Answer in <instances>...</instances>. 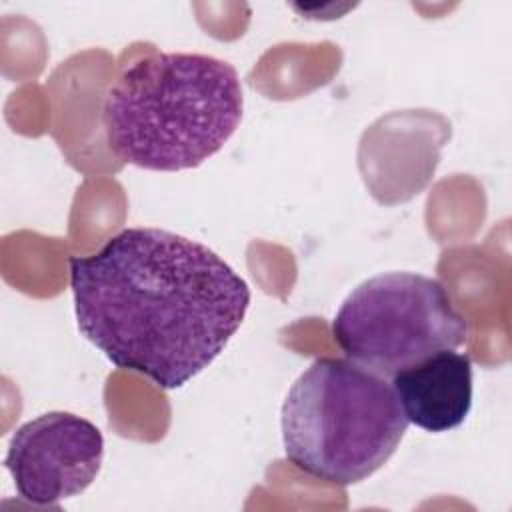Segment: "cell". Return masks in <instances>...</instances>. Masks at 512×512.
<instances>
[{"label": "cell", "instance_id": "1", "mask_svg": "<svg viewBox=\"0 0 512 512\" xmlns=\"http://www.w3.org/2000/svg\"><path fill=\"white\" fill-rule=\"evenodd\" d=\"M68 264L80 332L164 390L208 368L250 306L246 280L224 258L164 228H126Z\"/></svg>", "mask_w": 512, "mask_h": 512}, {"label": "cell", "instance_id": "2", "mask_svg": "<svg viewBox=\"0 0 512 512\" xmlns=\"http://www.w3.org/2000/svg\"><path fill=\"white\" fill-rule=\"evenodd\" d=\"M244 96L232 64L190 52H152L110 84L102 126L110 150L154 172L196 168L242 122Z\"/></svg>", "mask_w": 512, "mask_h": 512}, {"label": "cell", "instance_id": "3", "mask_svg": "<svg viewBox=\"0 0 512 512\" xmlns=\"http://www.w3.org/2000/svg\"><path fill=\"white\" fill-rule=\"evenodd\" d=\"M408 424L384 376L334 356L314 360L298 376L280 414L286 458L336 486L358 484L380 470Z\"/></svg>", "mask_w": 512, "mask_h": 512}, {"label": "cell", "instance_id": "4", "mask_svg": "<svg viewBox=\"0 0 512 512\" xmlns=\"http://www.w3.org/2000/svg\"><path fill=\"white\" fill-rule=\"evenodd\" d=\"M332 336L348 360L392 378L442 350H456L468 322L436 278L384 272L358 284L332 320Z\"/></svg>", "mask_w": 512, "mask_h": 512}, {"label": "cell", "instance_id": "5", "mask_svg": "<svg viewBox=\"0 0 512 512\" xmlns=\"http://www.w3.org/2000/svg\"><path fill=\"white\" fill-rule=\"evenodd\" d=\"M102 458L104 436L96 424L52 410L12 434L4 466L26 502L54 506L82 494L96 480Z\"/></svg>", "mask_w": 512, "mask_h": 512}, {"label": "cell", "instance_id": "6", "mask_svg": "<svg viewBox=\"0 0 512 512\" xmlns=\"http://www.w3.org/2000/svg\"><path fill=\"white\" fill-rule=\"evenodd\" d=\"M404 416L426 432L458 428L472 408V360L442 350L392 376Z\"/></svg>", "mask_w": 512, "mask_h": 512}]
</instances>
